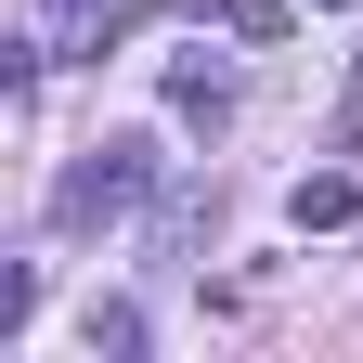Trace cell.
Here are the masks:
<instances>
[{
  "mask_svg": "<svg viewBox=\"0 0 363 363\" xmlns=\"http://www.w3.org/2000/svg\"><path fill=\"white\" fill-rule=\"evenodd\" d=\"M156 208V130H104L52 169V234H104V220H143Z\"/></svg>",
  "mask_w": 363,
  "mask_h": 363,
  "instance_id": "obj_1",
  "label": "cell"
},
{
  "mask_svg": "<svg viewBox=\"0 0 363 363\" xmlns=\"http://www.w3.org/2000/svg\"><path fill=\"white\" fill-rule=\"evenodd\" d=\"M220 234V182H182V195H156V259H208Z\"/></svg>",
  "mask_w": 363,
  "mask_h": 363,
  "instance_id": "obj_2",
  "label": "cell"
},
{
  "mask_svg": "<svg viewBox=\"0 0 363 363\" xmlns=\"http://www.w3.org/2000/svg\"><path fill=\"white\" fill-rule=\"evenodd\" d=\"M286 220H298V234H350V220H363V182L350 169H311L298 195H286Z\"/></svg>",
  "mask_w": 363,
  "mask_h": 363,
  "instance_id": "obj_3",
  "label": "cell"
},
{
  "mask_svg": "<svg viewBox=\"0 0 363 363\" xmlns=\"http://www.w3.org/2000/svg\"><path fill=\"white\" fill-rule=\"evenodd\" d=\"M169 117L182 130H234V78L220 65H169Z\"/></svg>",
  "mask_w": 363,
  "mask_h": 363,
  "instance_id": "obj_4",
  "label": "cell"
},
{
  "mask_svg": "<svg viewBox=\"0 0 363 363\" xmlns=\"http://www.w3.org/2000/svg\"><path fill=\"white\" fill-rule=\"evenodd\" d=\"M91 363H143V311L130 298H91Z\"/></svg>",
  "mask_w": 363,
  "mask_h": 363,
  "instance_id": "obj_5",
  "label": "cell"
},
{
  "mask_svg": "<svg viewBox=\"0 0 363 363\" xmlns=\"http://www.w3.org/2000/svg\"><path fill=\"white\" fill-rule=\"evenodd\" d=\"M220 26H234V39H286V26H298V0H220Z\"/></svg>",
  "mask_w": 363,
  "mask_h": 363,
  "instance_id": "obj_6",
  "label": "cell"
},
{
  "mask_svg": "<svg viewBox=\"0 0 363 363\" xmlns=\"http://www.w3.org/2000/svg\"><path fill=\"white\" fill-rule=\"evenodd\" d=\"M325 156H363V65H350V91H337V117H325Z\"/></svg>",
  "mask_w": 363,
  "mask_h": 363,
  "instance_id": "obj_7",
  "label": "cell"
},
{
  "mask_svg": "<svg viewBox=\"0 0 363 363\" xmlns=\"http://www.w3.org/2000/svg\"><path fill=\"white\" fill-rule=\"evenodd\" d=\"M298 13H350V0H298Z\"/></svg>",
  "mask_w": 363,
  "mask_h": 363,
  "instance_id": "obj_8",
  "label": "cell"
},
{
  "mask_svg": "<svg viewBox=\"0 0 363 363\" xmlns=\"http://www.w3.org/2000/svg\"><path fill=\"white\" fill-rule=\"evenodd\" d=\"M52 13H78V0H52Z\"/></svg>",
  "mask_w": 363,
  "mask_h": 363,
  "instance_id": "obj_9",
  "label": "cell"
}]
</instances>
